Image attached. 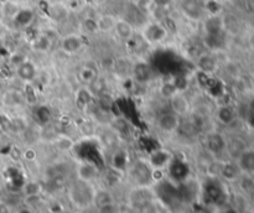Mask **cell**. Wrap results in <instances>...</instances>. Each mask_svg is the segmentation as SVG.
<instances>
[{"instance_id":"obj_1","label":"cell","mask_w":254,"mask_h":213,"mask_svg":"<svg viewBox=\"0 0 254 213\" xmlns=\"http://www.w3.org/2000/svg\"><path fill=\"white\" fill-rule=\"evenodd\" d=\"M231 186L220 177H204L201 186V202L204 207L212 208L227 202L231 198Z\"/></svg>"},{"instance_id":"obj_2","label":"cell","mask_w":254,"mask_h":213,"mask_svg":"<svg viewBox=\"0 0 254 213\" xmlns=\"http://www.w3.org/2000/svg\"><path fill=\"white\" fill-rule=\"evenodd\" d=\"M96 185L75 179L67 188V197L76 210L86 211L93 207V198L96 194Z\"/></svg>"},{"instance_id":"obj_3","label":"cell","mask_w":254,"mask_h":213,"mask_svg":"<svg viewBox=\"0 0 254 213\" xmlns=\"http://www.w3.org/2000/svg\"><path fill=\"white\" fill-rule=\"evenodd\" d=\"M202 149L213 159H227V135L221 130H208L202 134Z\"/></svg>"},{"instance_id":"obj_4","label":"cell","mask_w":254,"mask_h":213,"mask_svg":"<svg viewBox=\"0 0 254 213\" xmlns=\"http://www.w3.org/2000/svg\"><path fill=\"white\" fill-rule=\"evenodd\" d=\"M125 174L128 175L133 186L135 187H145V186H154L152 181V166L147 159H136L128 165Z\"/></svg>"},{"instance_id":"obj_5","label":"cell","mask_w":254,"mask_h":213,"mask_svg":"<svg viewBox=\"0 0 254 213\" xmlns=\"http://www.w3.org/2000/svg\"><path fill=\"white\" fill-rule=\"evenodd\" d=\"M202 181L195 176H188L183 182L177 183V198L183 205L195 206L201 201Z\"/></svg>"},{"instance_id":"obj_6","label":"cell","mask_w":254,"mask_h":213,"mask_svg":"<svg viewBox=\"0 0 254 213\" xmlns=\"http://www.w3.org/2000/svg\"><path fill=\"white\" fill-rule=\"evenodd\" d=\"M140 36L141 40L149 46H158L168 40L170 33L163 22L154 20V21L145 22L141 26Z\"/></svg>"},{"instance_id":"obj_7","label":"cell","mask_w":254,"mask_h":213,"mask_svg":"<svg viewBox=\"0 0 254 213\" xmlns=\"http://www.w3.org/2000/svg\"><path fill=\"white\" fill-rule=\"evenodd\" d=\"M213 122L223 128H231L239 120V109L231 102H222L213 108Z\"/></svg>"},{"instance_id":"obj_8","label":"cell","mask_w":254,"mask_h":213,"mask_svg":"<svg viewBox=\"0 0 254 213\" xmlns=\"http://www.w3.org/2000/svg\"><path fill=\"white\" fill-rule=\"evenodd\" d=\"M181 14L193 22H202L207 16L204 9V0H179Z\"/></svg>"},{"instance_id":"obj_9","label":"cell","mask_w":254,"mask_h":213,"mask_svg":"<svg viewBox=\"0 0 254 213\" xmlns=\"http://www.w3.org/2000/svg\"><path fill=\"white\" fill-rule=\"evenodd\" d=\"M75 174L76 179L78 180L96 183V181L101 177V169L94 161L87 158H82L76 161Z\"/></svg>"},{"instance_id":"obj_10","label":"cell","mask_w":254,"mask_h":213,"mask_svg":"<svg viewBox=\"0 0 254 213\" xmlns=\"http://www.w3.org/2000/svg\"><path fill=\"white\" fill-rule=\"evenodd\" d=\"M166 174H168L169 180H171L176 185L183 182L184 180H186L188 176L192 175L191 174V167L187 161L185 159L177 158V156H174L171 163L169 164L168 169H166Z\"/></svg>"},{"instance_id":"obj_11","label":"cell","mask_w":254,"mask_h":213,"mask_svg":"<svg viewBox=\"0 0 254 213\" xmlns=\"http://www.w3.org/2000/svg\"><path fill=\"white\" fill-rule=\"evenodd\" d=\"M180 120L181 118L169 109L155 118V127L158 131H160L164 135H175L177 128H179Z\"/></svg>"},{"instance_id":"obj_12","label":"cell","mask_w":254,"mask_h":213,"mask_svg":"<svg viewBox=\"0 0 254 213\" xmlns=\"http://www.w3.org/2000/svg\"><path fill=\"white\" fill-rule=\"evenodd\" d=\"M156 199V195L154 191V186H145V187H135L129 194V203L133 207L139 208V211L150 202Z\"/></svg>"},{"instance_id":"obj_13","label":"cell","mask_w":254,"mask_h":213,"mask_svg":"<svg viewBox=\"0 0 254 213\" xmlns=\"http://www.w3.org/2000/svg\"><path fill=\"white\" fill-rule=\"evenodd\" d=\"M132 81L135 82L138 86H147L150 82H152L154 81V69H152V65L145 60L136 58L134 61V67H133Z\"/></svg>"},{"instance_id":"obj_14","label":"cell","mask_w":254,"mask_h":213,"mask_svg":"<svg viewBox=\"0 0 254 213\" xmlns=\"http://www.w3.org/2000/svg\"><path fill=\"white\" fill-rule=\"evenodd\" d=\"M134 61L135 60L130 56H118L114 58L111 65V71L114 77L120 81L132 80Z\"/></svg>"},{"instance_id":"obj_15","label":"cell","mask_w":254,"mask_h":213,"mask_svg":"<svg viewBox=\"0 0 254 213\" xmlns=\"http://www.w3.org/2000/svg\"><path fill=\"white\" fill-rule=\"evenodd\" d=\"M85 39L81 33H69L67 35H64V36L60 39V42H58V47L60 50L65 53V55L68 56H73L80 53L81 51L83 50L85 47Z\"/></svg>"},{"instance_id":"obj_16","label":"cell","mask_w":254,"mask_h":213,"mask_svg":"<svg viewBox=\"0 0 254 213\" xmlns=\"http://www.w3.org/2000/svg\"><path fill=\"white\" fill-rule=\"evenodd\" d=\"M169 109L172 113L177 114L180 118H185L190 114L191 108H192V102L188 99V97L186 96V93L184 91H179L169 98L168 100Z\"/></svg>"},{"instance_id":"obj_17","label":"cell","mask_w":254,"mask_h":213,"mask_svg":"<svg viewBox=\"0 0 254 213\" xmlns=\"http://www.w3.org/2000/svg\"><path fill=\"white\" fill-rule=\"evenodd\" d=\"M174 152H171L166 147H155L154 150L148 154L145 159L148 160L152 169H163L166 170L169 166V164L171 163L174 159Z\"/></svg>"},{"instance_id":"obj_18","label":"cell","mask_w":254,"mask_h":213,"mask_svg":"<svg viewBox=\"0 0 254 213\" xmlns=\"http://www.w3.org/2000/svg\"><path fill=\"white\" fill-rule=\"evenodd\" d=\"M242 175L239 166L237 165L236 160L232 159H223L220 164L219 177L222 181L228 183L229 186H233Z\"/></svg>"},{"instance_id":"obj_19","label":"cell","mask_w":254,"mask_h":213,"mask_svg":"<svg viewBox=\"0 0 254 213\" xmlns=\"http://www.w3.org/2000/svg\"><path fill=\"white\" fill-rule=\"evenodd\" d=\"M196 68L204 76H211L216 73L220 68V62L215 52L206 51V52L200 53L196 57Z\"/></svg>"},{"instance_id":"obj_20","label":"cell","mask_w":254,"mask_h":213,"mask_svg":"<svg viewBox=\"0 0 254 213\" xmlns=\"http://www.w3.org/2000/svg\"><path fill=\"white\" fill-rule=\"evenodd\" d=\"M39 73L40 69L37 65L29 58H26L25 61L15 68V75H17V80L25 84L35 83V81L39 77Z\"/></svg>"},{"instance_id":"obj_21","label":"cell","mask_w":254,"mask_h":213,"mask_svg":"<svg viewBox=\"0 0 254 213\" xmlns=\"http://www.w3.org/2000/svg\"><path fill=\"white\" fill-rule=\"evenodd\" d=\"M200 135L201 134H200L197 128L193 125V123L191 122L188 116L181 118L179 128H177L176 133H175V136L179 140H181L183 143H193V141H196L199 139Z\"/></svg>"},{"instance_id":"obj_22","label":"cell","mask_w":254,"mask_h":213,"mask_svg":"<svg viewBox=\"0 0 254 213\" xmlns=\"http://www.w3.org/2000/svg\"><path fill=\"white\" fill-rule=\"evenodd\" d=\"M34 124L39 125L40 128H47L53 120V111L50 104L46 103H36L33 108Z\"/></svg>"},{"instance_id":"obj_23","label":"cell","mask_w":254,"mask_h":213,"mask_svg":"<svg viewBox=\"0 0 254 213\" xmlns=\"http://www.w3.org/2000/svg\"><path fill=\"white\" fill-rule=\"evenodd\" d=\"M113 33L119 41L128 44V42L132 41L135 37V26L133 25L132 22L125 19V17H118L116 26H114Z\"/></svg>"},{"instance_id":"obj_24","label":"cell","mask_w":254,"mask_h":213,"mask_svg":"<svg viewBox=\"0 0 254 213\" xmlns=\"http://www.w3.org/2000/svg\"><path fill=\"white\" fill-rule=\"evenodd\" d=\"M248 147L249 144L242 135H238V134L231 136L227 135V159L236 160L240 152Z\"/></svg>"},{"instance_id":"obj_25","label":"cell","mask_w":254,"mask_h":213,"mask_svg":"<svg viewBox=\"0 0 254 213\" xmlns=\"http://www.w3.org/2000/svg\"><path fill=\"white\" fill-rule=\"evenodd\" d=\"M236 163L242 174L254 175V145H249L240 152L239 156L236 159Z\"/></svg>"},{"instance_id":"obj_26","label":"cell","mask_w":254,"mask_h":213,"mask_svg":"<svg viewBox=\"0 0 254 213\" xmlns=\"http://www.w3.org/2000/svg\"><path fill=\"white\" fill-rule=\"evenodd\" d=\"M46 15L50 17L51 21L56 24H62L66 21L69 16V8L65 3L57 1V3H50L47 8Z\"/></svg>"},{"instance_id":"obj_27","label":"cell","mask_w":254,"mask_h":213,"mask_svg":"<svg viewBox=\"0 0 254 213\" xmlns=\"http://www.w3.org/2000/svg\"><path fill=\"white\" fill-rule=\"evenodd\" d=\"M226 35H227L226 31L219 33H204L203 36L204 47H206L208 51H211V52H217V51L224 50L227 44Z\"/></svg>"},{"instance_id":"obj_28","label":"cell","mask_w":254,"mask_h":213,"mask_svg":"<svg viewBox=\"0 0 254 213\" xmlns=\"http://www.w3.org/2000/svg\"><path fill=\"white\" fill-rule=\"evenodd\" d=\"M1 102H3L5 107L11 109L21 108L22 105L28 103L24 92L17 91V89H8V91L4 92L3 97H1Z\"/></svg>"},{"instance_id":"obj_29","label":"cell","mask_w":254,"mask_h":213,"mask_svg":"<svg viewBox=\"0 0 254 213\" xmlns=\"http://www.w3.org/2000/svg\"><path fill=\"white\" fill-rule=\"evenodd\" d=\"M31 49L37 53H47L52 50L53 40L52 37L46 33H36L30 42Z\"/></svg>"},{"instance_id":"obj_30","label":"cell","mask_w":254,"mask_h":213,"mask_svg":"<svg viewBox=\"0 0 254 213\" xmlns=\"http://www.w3.org/2000/svg\"><path fill=\"white\" fill-rule=\"evenodd\" d=\"M76 140L72 138L71 135H68L67 133H58L56 134L55 138L52 139V145L58 152L61 154H69L75 150L76 147Z\"/></svg>"},{"instance_id":"obj_31","label":"cell","mask_w":254,"mask_h":213,"mask_svg":"<svg viewBox=\"0 0 254 213\" xmlns=\"http://www.w3.org/2000/svg\"><path fill=\"white\" fill-rule=\"evenodd\" d=\"M236 191L244 195L252 201L254 197V175L251 174H242L237 180V182L233 185Z\"/></svg>"},{"instance_id":"obj_32","label":"cell","mask_w":254,"mask_h":213,"mask_svg":"<svg viewBox=\"0 0 254 213\" xmlns=\"http://www.w3.org/2000/svg\"><path fill=\"white\" fill-rule=\"evenodd\" d=\"M11 21L14 22L17 28L29 29L33 25V22L35 21V11L30 8L21 6L20 10L17 13V15L11 19Z\"/></svg>"},{"instance_id":"obj_33","label":"cell","mask_w":254,"mask_h":213,"mask_svg":"<svg viewBox=\"0 0 254 213\" xmlns=\"http://www.w3.org/2000/svg\"><path fill=\"white\" fill-rule=\"evenodd\" d=\"M94 100H96V97L93 96L88 86H82L76 91L75 102L80 109L86 111L92 103H94Z\"/></svg>"},{"instance_id":"obj_34","label":"cell","mask_w":254,"mask_h":213,"mask_svg":"<svg viewBox=\"0 0 254 213\" xmlns=\"http://www.w3.org/2000/svg\"><path fill=\"white\" fill-rule=\"evenodd\" d=\"M117 201L116 196H114L113 192L107 187H97L96 188V194H94L93 198V207H101L103 205H107V203H111Z\"/></svg>"},{"instance_id":"obj_35","label":"cell","mask_w":254,"mask_h":213,"mask_svg":"<svg viewBox=\"0 0 254 213\" xmlns=\"http://www.w3.org/2000/svg\"><path fill=\"white\" fill-rule=\"evenodd\" d=\"M128 165H129V161H128L127 152L123 151V150H120V149L116 150L111 159L112 169L116 170V171L119 172V174H124L125 170H127V167H128Z\"/></svg>"},{"instance_id":"obj_36","label":"cell","mask_w":254,"mask_h":213,"mask_svg":"<svg viewBox=\"0 0 254 213\" xmlns=\"http://www.w3.org/2000/svg\"><path fill=\"white\" fill-rule=\"evenodd\" d=\"M118 16L113 14H101L97 16V25H98V31L102 33H113L114 26Z\"/></svg>"},{"instance_id":"obj_37","label":"cell","mask_w":254,"mask_h":213,"mask_svg":"<svg viewBox=\"0 0 254 213\" xmlns=\"http://www.w3.org/2000/svg\"><path fill=\"white\" fill-rule=\"evenodd\" d=\"M100 76V72L96 67L91 66V65H85L81 67V69L78 71V78L85 86H88Z\"/></svg>"},{"instance_id":"obj_38","label":"cell","mask_w":254,"mask_h":213,"mask_svg":"<svg viewBox=\"0 0 254 213\" xmlns=\"http://www.w3.org/2000/svg\"><path fill=\"white\" fill-rule=\"evenodd\" d=\"M42 191V186L39 181H28L22 185L21 194L26 197V198H33V197H37Z\"/></svg>"},{"instance_id":"obj_39","label":"cell","mask_w":254,"mask_h":213,"mask_svg":"<svg viewBox=\"0 0 254 213\" xmlns=\"http://www.w3.org/2000/svg\"><path fill=\"white\" fill-rule=\"evenodd\" d=\"M88 87L94 97H96V99L103 97V96H107L108 84L104 78H102L101 76H98L91 84H88Z\"/></svg>"},{"instance_id":"obj_40","label":"cell","mask_w":254,"mask_h":213,"mask_svg":"<svg viewBox=\"0 0 254 213\" xmlns=\"http://www.w3.org/2000/svg\"><path fill=\"white\" fill-rule=\"evenodd\" d=\"M179 91L180 89L179 87H177L175 80L165 81V82H163V83L160 84V87H159V96H160L161 98H164V99L168 100L169 98L171 97V96H174V94Z\"/></svg>"},{"instance_id":"obj_41","label":"cell","mask_w":254,"mask_h":213,"mask_svg":"<svg viewBox=\"0 0 254 213\" xmlns=\"http://www.w3.org/2000/svg\"><path fill=\"white\" fill-rule=\"evenodd\" d=\"M81 30L86 35H96L98 33V25H97V17L86 16L81 21Z\"/></svg>"},{"instance_id":"obj_42","label":"cell","mask_w":254,"mask_h":213,"mask_svg":"<svg viewBox=\"0 0 254 213\" xmlns=\"http://www.w3.org/2000/svg\"><path fill=\"white\" fill-rule=\"evenodd\" d=\"M21 6L17 3L13 1V0H5L3 1V14L4 17H9V19H13V17L17 15V11L20 10Z\"/></svg>"},{"instance_id":"obj_43","label":"cell","mask_w":254,"mask_h":213,"mask_svg":"<svg viewBox=\"0 0 254 213\" xmlns=\"http://www.w3.org/2000/svg\"><path fill=\"white\" fill-rule=\"evenodd\" d=\"M204 9L207 15H222V4L219 0H204Z\"/></svg>"},{"instance_id":"obj_44","label":"cell","mask_w":254,"mask_h":213,"mask_svg":"<svg viewBox=\"0 0 254 213\" xmlns=\"http://www.w3.org/2000/svg\"><path fill=\"white\" fill-rule=\"evenodd\" d=\"M96 213H122V206L118 201H114V202L97 207Z\"/></svg>"},{"instance_id":"obj_45","label":"cell","mask_w":254,"mask_h":213,"mask_svg":"<svg viewBox=\"0 0 254 213\" xmlns=\"http://www.w3.org/2000/svg\"><path fill=\"white\" fill-rule=\"evenodd\" d=\"M26 56L24 55V53H20V52H15L13 53V55L9 57V65H10L11 67H14V69L17 68V66H20V65L22 64V62L25 61L26 60Z\"/></svg>"},{"instance_id":"obj_46","label":"cell","mask_w":254,"mask_h":213,"mask_svg":"<svg viewBox=\"0 0 254 213\" xmlns=\"http://www.w3.org/2000/svg\"><path fill=\"white\" fill-rule=\"evenodd\" d=\"M21 158L28 163H34L37 159V151L33 147H28L21 152Z\"/></svg>"},{"instance_id":"obj_47","label":"cell","mask_w":254,"mask_h":213,"mask_svg":"<svg viewBox=\"0 0 254 213\" xmlns=\"http://www.w3.org/2000/svg\"><path fill=\"white\" fill-rule=\"evenodd\" d=\"M9 125H10V116L0 113V129L9 131Z\"/></svg>"},{"instance_id":"obj_48","label":"cell","mask_w":254,"mask_h":213,"mask_svg":"<svg viewBox=\"0 0 254 213\" xmlns=\"http://www.w3.org/2000/svg\"><path fill=\"white\" fill-rule=\"evenodd\" d=\"M0 213H13L10 205L5 201H0Z\"/></svg>"},{"instance_id":"obj_49","label":"cell","mask_w":254,"mask_h":213,"mask_svg":"<svg viewBox=\"0 0 254 213\" xmlns=\"http://www.w3.org/2000/svg\"><path fill=\"white\" fill-rule=\"evenodd\" d=\"M248 46L251 50L254 51V31L253 33H249V36H248Z\"/></svg>"},{"instance_id":"obj_50","label":"cell","mask_w":254,"mask_h":213,"mask_svg":"<svg viewBox=\"0 0 254 213\" xmlns=\"http://www.w3.org/2000/svg\"><path fill=\"white\" fill-rule=\"evenodd\" d=\"M4 19V14H3V1L0 0V21Z\"/></svg>"},{"instance_id":"obj_51","label":"cell","mask_w":254,"mask_h":213,"mask_svg":"<svg viewBox=\"0 0 254 213\" xmlns=\"http://www.w3.org/2000/svg\"><path fill=\"white\" fill-rule=\"evenodd\" d=\"M73 213H86V211H82V210H76Z\"/></svg>"},{"instance_id":"obj_52","label":"cell","mask_w":254,"mask_h":213,"mask_svg":"<svg viewBox=\"0 0 254 213\" xmlns=\"http://www.w3.org/2000/svg\"><path fill=\"white\" fill-rule=\"evenodd\" d=\"M251 203H252V210H253V211H254V197H253V198H252Z\"/></svg>"},{"instance_id":"obj_53","label":"cell","mask_w":254,"mask_h":213,"mask_svg":"<svg viewBox=\"0 0 254 213\" xmlns=\"http://www.w3.org/2000/svg\"><path fill=\"white\" fill-rule=\"evenodd\" d=\"M246 213H254V211L253 210H252V208H251V210H249V211H247V212Z\"/></svg>"},{"instance_id":"obj_54","label":"cell","mask_w":254,"mask_h":213,"mask_svg":"<svg viewBox=\"0 0 254 213\" xmlns=\"http://www.w3.org/2000/svg\"><path fill=\"white\" fill-rule=\"evenodd\" d=\"M168 1H172V0H168Z\"/></svg>"}]
</instances>
